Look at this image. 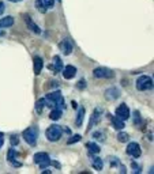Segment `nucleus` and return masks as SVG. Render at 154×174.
Listing matches in <instances>:
<instances>
[{
	"label": "nucleus",
	"mask_w": 154,
	"mask_h": 174,
	"mask_svg": "<svg viewBox=\"0 0 154 174\" xmlns=\"http://www.w3.org/2000/svg\"><path fill=\"white\" fill-rule=\"evenodd\" d=\"M93 138L97 139V140H105V136L102 135V131H97L93 133Z\"/></svg>",
	"instance_id": "cd10ccee"
},
{
	"label": "nucleus",
	"mask_w": 154,
	"mask_h": 174,
	"mask_svg": "<svg viewBox=\"0 0 154 174\" xmlns=\"http://www.w3.org/2000/svg\"><path fill=\"white\" fill-rule=\"evenodd\" d=\"M0 138H3V133L2 132H0Z\"/></svg>",
	"instance_id": "4c0bfd02"
},
{
	"label": "nucleus",
	"mask_w": 154,
	"mask_h": 174,
	"mask_svg": "<svg viewBox=\"0 0 154 174\" xmlns=\"http://www.w3.org/2000/svg\"><path fill=\"white\" fill-rule=\"evenodd\" d=\"M116 117H119L123 121L130 117V108L126 103H120L117 108H116Z\"/></svg>",
	"instance_id": "0eeeda50"
},
{
	"label": "nucleus",
	"mask_w": 154,
	"mask_h": 174,
	"mask_svg": "<svg viewBox=\"0 0 154 174\" xmlns=\"http://www.w3.org/2000/svg\"><path fill=\"white\" fill-rule=\"evenodd\" d=\"M37 8L41 10V12H45V7H44L42 0H37Z\"/></svg>",
	"instance_id": "473e14b6"
},
{
	"label": "nucleus",
	"mask_w": 154,
	"mask_h": 174,
	"mask_svg": "<svg viewBox=\"0 0 154 174\" xmlns=\"http://www.w3.org/2000/svg\"><path fill=\"white\" fill-rule=\"evenodd\" d=\"M77 75V67L74 65H66L64 68H63V76L66 78V79H72V78Z\"/></svg>",
	"instance_id": "f8f14e48"
},
{
	"label": "nucleus",
	"mask_w": 154,
	"mask_h": 174,
	"mask_svg": "<svg viewBox=\"0 0 154 174\" xmlns=\"http://www.w3.org/2000/svg\"><path fill=\"white\" fill-rule=\"evenodd\" d=\"M86 86H87V83H86L85 79H82V80H79V82L77 83V88H78V90H85Z\"/></svg>",
	"instance_id": "bb28decb"
},
{
	"label": "nucleus",
	"mask_w": 154,
	"mask_h": 174,
	"mask_svg": "<svg viewBox=\"0 0 154 174\" xmlns=\"http://www.w3.org/2000/svg\"><path fill=\"white\" fill-rule=\"evenodd\" d=\"M86 114V109L82 106V108L78 109V114H77V118H75V125H77L78 128L82 127V123H83V117Z\"/></svg>",
	"instance_id": "dca6fc26"
},
{
	"label": "nucleus",
	"mask_w": 154,
	"mask_h": 174,
	"mask_svg": "<svg viewBox=\"0 0 154 174\" xmlns=\"http://www.w3.org/2000/svg\"><path fill=\"white\" fill-rule=\"evenodd\" d=\"M141 120H142V118H141V113L137 110V112L134 113V124H135V125L141 124Z\"/></svg>",
	"instance_id": "c85d7f7f"
},
{
	"label": "nucleus",
	"mask_w": 154,
	"mask_h": 174,
	"mask_svg": "<svg viewBox=\"0 0 154 174\" xmlns=\"http://www.w3.org/2000/svg\"><path fill=\"white\" fill-rule=\"evenodd\" d=\"M42 3L47 8H52L55 6V0H42Z\"/></svg>",
	"instance_id": "2f4dec72"
},
{
	"label": "nucleus",
	"mask_w": 154,
	"mask_h": 174,
	"mask_svg": "<svg viewBox=\"0 0 154 174\" xmlns=\"http://www.w3.org/2000/svg\"><path fill=\"white\" fill-rule=\"evenodd\" d=\"M111 121H112V125H113V128L117 129V131H122V129H124V127H126V123L123 120H120L119 117H112Z\"/></svg>",
	"instance_id": "f3484780"
},
{
	"label": "nucleus",
	"mask_w": 154,
	"mask_h": 174,
	"mask_svg": "<svg viewBox=\"0 0 154 174\" xmlns=\"http://www.w3.org/2000/svg\"><path fill=\"white\" fill-rule=\"evenodd\" d=\"M45 135H47V139L49 140V142H57V140L62 138V135H63V128L60 127V125L53 124V125H51V127L47 129Z\"/></svg>",
	"instance_id": "f03ea898"
},
{
	"label": "nucleus",
	"mask_w": 154,
	"mask_h": 174,
	"mask_svg": "<svg viewBox=\"0 0 154 174\" xmlns=\"http://www.w3.org/2000/svg\"><path fill=\"white\" fill-rule=\"evenodd\" d=\"M120 90L117 87H111V88H108L107 91H105V97H107L108 101H113V99L116 98H119L120 97Z\"/></svg>",
	"instance_id": "9b49d317"
},
{
	"label": "nucleus",
	"mask_w": 154,
	"mask_h": 174,
	"mask_svg": "<svg viewBox=\"0 0 154 174\" xmlns=\"http://www.w3.org/2000/svg\"><path fill=\"white\" fill-rule=\"evenodd\" d=\"M3 144H4V140H3V138H0V148L3 147Z\"/></svg>",
	"instance_id": "c9c22d12"
},
{
	"label": "nucleus",
	"mask_w": 154,
	"mask_h": 174,
	"mask_svg": "<svg viewBox=\"0 0 154 174\" xmlns=\"http://www.w3.org/2000/svg\"><path fill=\"white\" fill-rule=\"evenodd\" d=\"M153 88V78L150 75H141L137 79V90L147 91Z\"/></svg>",
	"instance_id": "f257e3e1"
},
{
	"label": "nucleus",
	"mask_w": 154,
	"mask_h": 174,
	"mask_svg": "<svg viewBox=\"0 0 154 174\" xmlns=\"http://www.w3.org/2000/svg\"><path fill=\"white\" fill-rule=\"evenodd\" d=\"M14 25V18L12 16H6L3 19H0V27L6 29V27H11Z\"/></svg>",
	"instance_id": "aec40b11"
},
{
	"label": "nucleus",
	"mask_w": 154,
	"mask_h": 174,
	"mask_svg": "<svg viewBox=\"0 0 154 174\" xmlns=\"http://www.w3.org/2000/svg\"><path fill=\"white\" fill-rule=\"evenodd\" d=\"M23 139L26 140V143L32 147H36L37 146V138H38V132L36 131V128L30 127V128H26L23 133H22Z\"/></svg>",
	"instance_id": "7ed1b4c3"
},
{
	"label": "nucleus",
	"mask_w": 154,
	"mask_h": 174,
	"mask_svg": "<svg viewBox=\"0 0 154 174\" xmlns=\"http://www.w3.org/2000/svg\"><path fill=\"white\" fill-rule=\"evenodd\" d=\"M93 167H94L96 170H102V167H104V161L101 158H93Z\"/></svg>",
	"instance_id": "412c9836"
},
{
	"label": "nucleus",
	"mask_w": 154,
	"mask_h": 174,
	"mask_svg": "<svg viewBox=\"0 0 154 174\" xmlns=\"http://www.w3.org/2000/svg\"><path fill=\"white\" fill-rule=\"evenodd\" d=\"M86 147H87V150H89V154H98L101 151L98 144L93 143V142H87V143H86Z\"/></svg>",
	"instance_id": "a211bd4d"
},
{
	"label": "nucleus",
	"mask_w": 154,
	"mask_h": 174,
	"mask_svg": "<svg viewBox=\"0 0 154 174\" xmlns=\"http://www.w3.org/2000/svg\"><path fill=\"white\" fill-rule=\"evenodd\" d=\"M15 157H17V151H15L14 148H10L8 150V154H7V161H8V162L14 161Z\"/></svg>",
	"instance_id": "b1692460"
},
{
	"label": "nucleus",
	"mask_w": 154,
	"mask_h": 174,
	"mask_svg": "<svg viewBox=\"0 0 154 174\" xmlns=\"http://www.w3.org/2000/svg\"><path fill=\"white\" fill-rule=\"evenodd\" d=\"M10 2H12V3H18V2H22V0H10Z\"/></svg>",
	"instance_id": "e433bc0d"
},
{
	"label": "nucleus",
	"mask_w": 154,
	"mask_h": 174,
	"mask_svg": "<svg viewBox=\"0 0 154 174\" xmlns=\"http://www.w3.org/2000/svg\"><path fill=\"white\" fill-rule=\"evenodd\" d=\"M59 49L62 50V53L64 54V56H68L71 52H72V49H74V44H72V41H71V40L66 38V40H63V41H60Z\"/></svg>",
	"instance_id": "423d86ee"
},
{
	"label": "nucleus",
	"mask_w": 154,
	"mask_h": 174,
	"mask_svg": "<svg viewBox=\"0 0 154 174\" xmlns=\"http://www.w3.org/2000/svg\"><path fill=\"white\" fill-rule=\"evenodd\" d=\"M33 161H34V163L38 165L41 169L47 167V166H51V158H49V155H48L47 153H37V154H34Z\"/></svg>",
	"instance_id": "20e7f679"
},
{
	"label": "nucleus",
	"mask_w": 154,
	"mask_h": 174,
	"mask_svg": "<svg viewBox=\"0 0 154 174\" xmlns=\"http://www.w3.org/2000/svg\"><path fill=\"white\" fill-rule=\"evenodd\" d=\"M63 61H62V59H60L59 56H55L53 57V64H49V69H53L55 72H60L63 69Z\"/></svg>",
	"instance_id": "4468645a"
},
{
	"label": "nucleus",
	"mask_w": 154,
	"mask_h": 174,
	"mask_svg": "<svg viewBox=\"0 0 154 174\" xmlns=\"http://www.w3.org/2000/svg\"><path fill=\"white\" fill-rule=\"evenodd\" d=\"M10 142H11L12 146H18V144H19V136L18 135H11L10 136Z\"/></svg>",
	"instance_id": "a878e982"
},
{
	"label": "nucleus",
	"mask_w": 154,
	"mask_h": 174,
	"mask_svg": "<svg viewBox=\"0 0 154 174\" xmlns=\"http://www.w3.org/2000/svg\"><path fill=\"white\" fill-rule=\"evenodd\" d=\"M117 140L120 143H127L130 140V135L127 132H119L117 133Z\"/></svg>",
	"instance_id": "4be33fe9"
},
{
	"label": "nucleus",
	"mask_w": 154,
	"mask_h": 174,
	"mask_svg": "<svg viewBox=\"0 0 154 174\" xmlns=\"http://www.w3.org/2000/svg\"><path fill=\"white\" fill-rule=\"evenodd\" d=\"M33 68H34V73L36 75H40V72L42 71V67H44V61H42V59L41 57H34V60H33Z\"/></svg>",
	"instance_id": "2eb2a0df"
},
{
	"label": "nucleus",
	"mask_w": 154,
	"mask_h": 174,
	"mask_svg": "<svg viewBox=\"0 0 154 174\" xmlns=\"http://www.w3.org/2000/svg\"><path fill=\"white\" fill-rule=\"evenodd\" d=\"M44 106H45V98H40L38 101L36 102V110H37V113H38V114L42 113Z\"/></svg>",
	"instance_id": "5701e85b"
},
{
	"label": "nucleus",
	"mask_w": 154,
	"mask_h": 174,
	"mask_svg": "<svg viewBox=\"0 0 154 174\" xmlns=\"http://www.w3.org/2000/svg\"><path fill=\"white\" fill-rule=\"evenodd\" d=\"M62 97H63L62 91L56 90L53 92H49V94H47V97H45V101H48V105H49V108H51V106H55V103L57 102Z\"/></svg>",
	"instance_id": "9d476101"
},
{
	"label": "nucleus",
	"mask_w": 154,
	"mask_h": 174,
	"mask_svg": "<svg viewBox=\"0 0 154 174\" xmlns=\"http://www.w3.org/2000/svg\"><path fill=\"white\" fill-rule=\"evenodd\" d=\"M62 114H63V109L62 108H53L51 110V113H49V117H51V120H59L60 117H62Z\"/></svg>",
	"instance_id": "6ab92c4d"
},
{
	"label": "nucleus",
	"mask_w": 154,
	"mask_h": 174,
	"mask_svg": "<svg viewBox=\"0 0 154 174\" xmlns=\"http://www.w3.org/2000/svg\"><path fill=\"white\" fill-rule=\"evenodd\" d=\"M11 166H14V167H21L22 163L21 162H17V161H11Z\"/></svg>",
	"instance_id": "72a5a7b5"
},
{
	"label": "nucleus",
	"mask_w": 154,
	"mask_h": 174,
	"mask_svg": "<svg viewBox=\"0 0 154 174\" xmlns=\"http://www.w3.org/2000/svg\"><path fill=\"white\" fill-rule=\"evenodd\" d=\"M81 139H82L81 135H74V136H71V138L68 139L67 144H74V143H77V142H81Z\"/></svg>",
	"instance_id": "393cba45"
},
{
	"label": "nucleus",
	"mask_w": 154,
	"mask_h": 174,
	"mask_svg": "<svg viewBox=\"0 0 154 174\" xmlns=\"http://www.w3.org/2000/svg\"><path fill=\"white\" fill-rule=\"evenodd\" d=\"M131 167H132V172L134 173H141L142 172V167L137 163V162H132V163H131Z\"/></svg>",
	"instance_id": "c756f323"
},
{
	"label": "nucleus",
	"mask_w": 154,
	"mask_h": 174,
	"mask_svg": "<svg viewBox=\"0 0 154 174\" xmlns=\"http://www.w3.org/2000/svg\"><path fill=\"white\" fill-rule=\"evenodd\" d=\"M100 117H101V109L97 108L94 112H93L92 117H90V123H89V127H87V131H90V129L93 128V125H96L97 123L100 121Z\"/></svg>",
	"instance_id": "ddd939ff"
},
{
	"label": "nucleus",
	"mask_w": 154,
	"mask_h": 174,
	"mask_svg": "<svg viewBox=\"0 0 154 174\" xmlns=\"http://www.w3.org/2000/svg\"><path fill=\"white\" fill-rule=\"evenodd\" d=\"M4 10H6V6H4V3H3V2H0V15H2L3 12H4Z\"/></svg>",
	"instance_id": "f704fd0d"
},
{
	"label": "nucleus",
	"mask_w": 154,
	"mask_h": 174,
	"mask_svg": "<svg viewBox=\"0 0 154 174\" xmlns=\"http://www.w3.org/2000/svg\"><path fill=\"white\" fill-rule=\"evenodd\" d=\"M23 21H25V23H26V26L29 27V30H30V31H33L34 34H41V29L38 27V25H37L36 22L32 19V16L23 15Z\"/></svg>",
	"instance_id": "1a4fd4ad"
},
{
	"label": "nucleus",
	"mask_w": 154,
	"mask_h": 174,
	"mask_svg": "<svg viewBox=\"0 0 154 174\" xmlns=\"http://www.w3.org/2000/svg\"><path fill=\"white\" fill-rule=\"evenodd\" d=\"M109 162H111V166L112 167H115V166H119L120 165V161L117 158H115V157H111L109 158Z\"/></svg>",
	"instance_id": "7c9ffc66"
},
{
	"label": "nucleus",
	"mask_w": 154,
	"mask_h": 174,
	"mask_svg": "<svg viewBox=\"0 0 154 174\" xmlns=\"http://www.w3.org/2000/svg\"><path fill=\"white\" fill-rule=\"evenodd\" d=\"M127 154L131 155L132 158H139L141 154H142L141 146L138 143H135V142L128 143V146H127Z\"/></svg>",
	"instance_id": "6e6552de"
},
{
	"label": "nucleus",
	"mask_w": 154,
	"mask_h": 174,
	"mask_svg": "<svg viewBox=\"0 0 154 174\" xmlns=\"http://www.w3.org/2000/svg\"><path fill=\"white\" fill-rule=\"evenodd\" d=\"M93 75L97 79H112L113 78V71L109 68H107V67H98V68H96L94 71H93Z\"/></svg>",
	"instance_id": "39448f33"
}]
</instances>
